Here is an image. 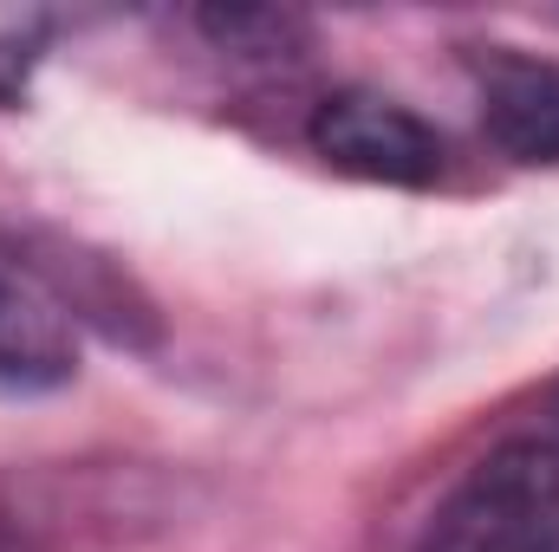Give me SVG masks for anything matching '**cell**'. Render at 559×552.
Here are the masks:
<instances>
[{"label":"cell","instance_id":"cell-3","mask_svg":"<svg viewBox=\"0 0 559 552\" xmlns=\"http://www.w3.org/2000/svg\"><path fill=\"white\" fill-rule=\"evenodd\" d=\"M481 124L521 163H559V65L527 52L481 59Z\"/></svg>","mask_w":559,"mask_h":552},{"label":"cell","instance_id":"cell-1","mask_svg":"<svg viewBox=\"0 0 559 552\" xmlns=\"http://www.w3.org/2000/svg\"><path fill=\"white\" fill-rule=\"evenodd\" d=\"M417 552H559V448H495L429 514Z\"/></svg>","mask_w":559,"mask_h":552},{"label":"cell","instance_id":"cell-4","mask_svg":"<svg viewBox=\"0 0 559 552\" xmlns=\"http://www.w3.org/2000/svg\"><path fill=\"white\" fill-rule=\"evenodd\" d=\"M79 364V338L66 305L46 292V279L0 261V377L7 384H66Z\"/></svg>","mask_w":559,"mask_h":552},{"label":"cell","instance_id":"cell-2","mask_svg":"<svg viewBox=\"0 0 559 552\" xmlns=\"http://www.w3.org/2000/svg\"><path fill=\"white\" fill-rule=\"evenodd\" d=\"M312 149L358 182H391V189H423L442 176V137L404 111L397 98L378 92H338L312 111Z\"/></svg>","mask_w":559,"mask_h":552}]
</instances>
